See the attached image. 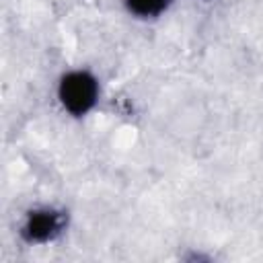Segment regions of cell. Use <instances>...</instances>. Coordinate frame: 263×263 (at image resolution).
Masks as SVG:
<instances>
[{
  "instance_id": "3957f363",
  "label": "cell",
  "mask_w": 263,
  "mask_h": 263,
  "mask_svg": "<svg viewBox=\"0 0 263 263\" xmlns=\"http://www.w3.org/2000/svg\"><path fill=\"white\" fill-rule=\"evenodd\" d=\"M127 12L136 18H158L160 14H164L168 10V6L173 4V0H123Z\"/></svg>"
},
{
  "instance_id": "6da1fadb",
  "label": "cell",
  "mask_w": 263,
  "mask_h": 263,
  "mask_svg": "<svg viewBox=\"0 0 263 263\" xmlns=\"http://www.w3.org/2000/svg\"><path fill=\"white\" fill-rule=\"evenodd\" d=\"M55 97L68 115L84 117L99 105L101 82L90 70L74 68L60 76Z\"/></svg>"
},
{
  "instance_id": "7a4b0ae2",
  "label": "cell",
  "mask_w": 263,
  "mask_h": 263,
  "mask_svg": "<svg viewBox=\"0 0 263 263\" xmlns=\"http://www.w3.org/2000/svg\"><path fill=\"white\" fill-rule=\"evenodd\" d=\"M66 226L68 212L53 205H41L27 212L21 224V236L29 245H47L53 242L66 230Z\"/></svg>"
}]
</instances>
